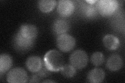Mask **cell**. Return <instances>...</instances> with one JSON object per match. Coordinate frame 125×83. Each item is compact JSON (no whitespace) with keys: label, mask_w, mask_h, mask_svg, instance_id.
Returning a JSON list of instances; mask_svg holds the SVG:
<instances>
[{"label":"cell","mask_w":125,"mask_h":83,"mask_svg":"<svg viewBox=\"0 0 125 83\" xmlns=\"http://www.w3.org/2000/svg\"><path fill=\"white\" fill-rule=\"evenodd\" d=\"M64 59L59 51L56 50L49 51L44 56V64L50 71L57 72L64 66Z\"/></svg>","instance_id":"cell-1"},{"label":"cell","mask_w":125,"mask_h":83,"mask_svg":"<svg viewBox=\"0 0 125 83\" xmlns=\"http://www.w3.org/2000/svg\"><path fill=\"white\" fill-rule=\"evenodd\" d=\"M96 8L98 12L103 16L112 15L118 7V2L115 0H101L97 2Z\"/></svg>","instance_id":"cell-2"},{"label":"cell","mask_w":125,"mask_h":83,"mask_svg":"<svg viewBox=\"0 0 125 83\" xmlns=\"http://www.w3.org/2000/svg\"><path fill=\"white\" fill-rule=\"evenodd\" d=\"M69 61L71 65L76 69H81L87 65L88 57L87 54L84 51L77 50L70 55Z\"/></svg>","instance_id":"cell-3"},{"label":"cell","mask_w":125,"mask_h":83,"mask_svg":"<svg viewBox=\"0 0 125 83\" xmlns=\"http://www.w3.org/2000/svg\"><path fill=\"white\" fill-rule=\"evenodd\" d=\"M57 46L58 48L64 52L72 50L76 45V41L72 36L69 34L60 35L57 38Z\"/></svg>","instance_id":"cell-4"},{"label":"cell","mask_w":125,"mask_h":83,"mask_svg":"<svg viewBox=\"0 0 125 83\" xmlns=\"http://www.w3.org/2000/svg\"><path fill=\"white\" fill-rule=\"evenodd\" d=\"M7 81L11 83H26L28 81V75L25 70L20 68H14L7 74Z\"/></svg>","instance_id":"cell-5"},{"label":"cell","mask_w":125,"mask_h":83,"mask_svg":"<svg viewBox=\"0 0 125 83\" xmlns=\"http://www.w3.org/2000/svg\"><path fill=\"white\" fill-rule=\"evenodd\" d=\"M34 43V39H29L22 37L19 32L14 39V44L16 49L20 51H25L30 49Z\"/></svg>","instance_id":"cell-6"},{"label":"cell","mask_w":125,"mask_h":83,"mask_svg":"<svg viewBox=\"0 0 125 83\" xmlns=\"http://www.w3.org/2000/svg\"><path fill=\"white\" fill-rule=\"evenodd\" d=\"M75 9V5L70 0H61L58 2L57 11L62 17H68L71 15Z\"/></svg>","instance_id":"cell-7"},{"label":"cell","mask_w":125,"mask_h":83,"mask_svg":"<svg viewBox=\"0 0 125 83\" xmlns=\"http://www.w3.org/2000/svg\"><path fill=\"white\" fill-rule=\"evenodd\" d=\"M18 32L26 38L35 39L37 36L38 30L37 28L32 25L25 24L21 27Z\"/></svg>","instance_id":"cell-8"},{"label":"cell","mask_w":125,"mask_h":83,"mask_svg":"<svg viewBox=\"0 0 125 83\" xmlns=\"http://www.w3.org/2000/svg\"><path fill=\"white\" fill-rule=\"evenodd\" d=\"M123 59L118 55H113L108 59L106 66L112 71H116L120 70L123 66Z\"/></svg>","instance_id":"cell-9"},{"label":"cell","mask_w":125,"mask_h":83,"mask_svg":"<svg viewBox=\"0 0 125 83\" xmlns=\"http://www.w3.org/2000/svg\"><path fill=\"white\" fill-rule=\"evenodd\" d=\"M26 66L31 72H38L43 66L41 59L38 56L30 57L27 60Z\"/></svg>","instance_id":"cell-10"},{"label":"cell","mask_w":125,"mask_h":83,"mask_svg":"<svg viewBox=\"0 0 125 83\" xmlns=\"http://www.w3.org/2000/svg\"><path fill=\"white\" fill-rule=\"evenodd\" d=\"M105 78L104 71L99 68L91 70L88 74V79L90 82L93 83H99L102 82Z\"/></svg>","instance_id":"cell-11"},{"label":"cell","mask_w":125,"mask_h":83,"mask_svg":"<svg viewBox=\"0 0 125 83\" xmlns=\"http://www.w3.org/2000/svg\"><path fill=\"white\" fill-rule=\"evenodd\" d=\"M103 44L109 50H115L119 46L118 38L112 34H107L103 39Z\"/></svg>","instance_id":"cell-12"},{"label":"cell","mask_w":125,"mask_h":83,"mask_svg":"<svg viewBox=\"0 0 125 83\" xmlns=\"http://www.w3.org/2000/svg\"><path fill=\"white\" fill-rule=\"evenodd\" d=\"M87 2H89V3L84 4V5H83V8H82L83 15L85 17L89 18L95 17L97 14V13H99L96 6L94 5L93 4V3L95 2V1H87Z\"/></svg>","instance_id":"cell-13"},{"label":"cell","mask_w":125,"mask_h":83,"mask_svg":"<svg viewBox=\"0 0 125 83\" xmlns=\"http://www.w3.org/2000/svg\"><path fill=\"white\" fill-rule=\"evenodd\" d=\"M69 28L68 23L62 19H58L54 22L53 29L56 34L62 35L66 33Z\"/></svg>","instance_id":"cell-14"},{"label":"cell","mask_w":125,"mask_h":83,"mask_svg":"<svg viewBox=\"0 0 125 83\" xmlns=\"http://www.w3.org/2000/svg\"><path fill=\"white\" fill-rule=\"evenodd\" d=\"M12 64V59L9 55L2 54L0 57V72H6L11 68Z\"/></svg>","instance_id":"cell-15"},{"label":"cell","mask_w":125,"mask_h":83,"mask_svg":"<svg viewBox=\"0 0 125 83\" xmlns=\"http://www.w3.org/2000/svg\"><path fill=\"white\" fill-rule=\"evenodd\" d=\"M56 1L54 0H41L39 2V7L43 13H49L56 6Z\"/></svg>","instance_id":"cell-16"},{"label":"cell","mask_w":125,"mask_h":83,"mask_svg":"<svg viewBox=\"0 0 125 83\" xmlns=\"http://www.w3.org/2000/svg\"><path fill=\"white\" fill-rule=\"evenodd\" d=\"M61 71L62 75L66 77H72L76 73V68L71 65H64Z\"/></svg>","instance_id":"cell-17"},{"label":"cell","mask_w":125,"mask_h":83,"mask_svg":"<svg viewBox=\"0 0 125 83\" xmlns=\"http://www.w3.org/2000/svg\"><path fill=\"white\" fill-rule=\"evenodd\" d=\"M91 62L95 66H99L103 64L104 61V57L102 53L96 52L94 53L91 58Z\"/></svg>","instance_id":"cell-18"},{"label":"cell","mask_w":125,"mask_h":83,"mask_svg":"<svg viewBox=\"0 0 125 83\" xmlns=\"http://www.w3.org/2000/svg\"><path fill=\"white\" fill-rule=\"evenodd\" d=\"M37 73L41 77H47L49 76L51 74L50 71L47 69L45 65L44 66V67L42 66L41 69Z\"/></svg>","instance_id":"cell-19"},{"label":"cell","mask_w":125,"mask_h":83,"mask_svg":"<svg viewBox=\"0 0 125 83\" xmlns=\"http://www.w3.org/2000/svg\"><path fill=\"white\" fill-rule=\"evenodd\" d=\"M41 78V77L40 76H39L38 74L33 75L31 77L30 82H31V83L40 82Z\"/></svg>","instance_id":"cell-20"},{"label":"cell","mask_w":125,"mask_h":83,"mask_svg":"<svg viewBox=\"0 0 125 83\" xmlns=\"http://www.w3.org/2000/svg\"><path fill=\"white\" fill-rule=\"evenodd\" d=\"M44 83H48V82H49V83H54V81H44L43 82Z\"/></svg>","instance_id":"cell-21"}]
</instances>
